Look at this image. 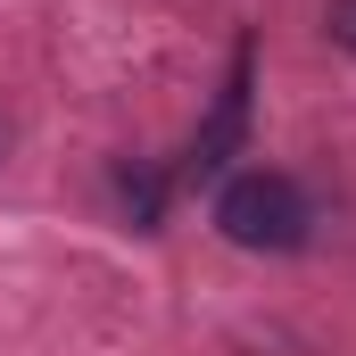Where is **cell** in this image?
Wrapping results in <instances>:
<instances>
[{
    "label": "cell",
    "mask_w": 356,
    "mask_h": 356,
    "mask_svg": "<svg viewBox=\"0 0 356 356\" xmlns=\"http://www.w3.org/2000/svg\"><path fill=\"white\" fill-rule=\"evenodd\" d=\"M216 232L249 257H298L315 241V199L282 166H232L216 182Z\"/></svg>",
    "instance_id": "1"
},
{
    "label": "cell",
    "mask_w": 356,
    "mask_h": 356,
    "mask_svg": "<svg viewBox=\"0 0 356 356\" xmlns=\"http://www.w3.org/2000/svg\"><path fill=\"white\" fill-rule=\"evenodd\" d=\"M249 83H257V42H241V50H232V75H224V91H216V116L191 133V149L166 166V175H175V191L216 182L232 158H241V141H249Z\"/></svg>",
    "instance_id": "2"
},
{
    "label": "cell",
    "mask_w": 356,
    "mask_h": 356,
    "mask_svg": "<svg viewBox=\"0 0 356 356\" xmlns=\"http://www.w3.org/2000/svg\"><path fill=\"white\" fill-rule=\"evenodd\" d=\"M323 33H332V42L356 58V0H332V8H323Z\"/></svg>",
    "instance_id": "3"
},
{
    "label": "cell",
    "mask_w": 356,
    "mask_h": 356,
    "mask_svg": "<svg viewBox=\"0 0 356 356\" xmlns=\"http://www.w3.org/2000/svg\"><path fill=\"white\" fill-rule=\"evenodd\" d=\"M0 149H8V124H0Z\"/></svg>",
    "instance_id": "4"
}]
</instances>
